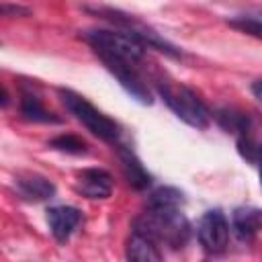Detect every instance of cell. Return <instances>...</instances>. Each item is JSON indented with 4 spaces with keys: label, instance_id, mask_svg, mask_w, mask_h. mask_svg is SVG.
Returning <instances> with one entry per match:
<instances>
[{
    "label": "cell",
    "instance_id": "cell-1",
    "mask_svg": "<svg viewBox=\"0 0 262 262\" xmlns=\"http://www.w3.org/2000/svg\"><path fill=\"white\" fill-rule=\"evenodd\" d=\"M133 229H139L158 244H166L174 250L182 248L190 235L188 219L176 203H147V211L133 221Z\"/></svg>",
    "mask_w": 262,
    "mask_h": 262
},
{
    "label": "cell",
    "instance_id": "cell-2",
    "mask_svg": "<svg viewBox=\"0 0 262 262\" xmlns=\"http://www.w3.org/2000/svg\"><path fill=\"white\" fill-rule=\"evenodd\" d=\"M82 37L96 51L100 59L113 57V59H123L129 63H139L145 53V45L123 29L121 31L92 29V31H84Z\"/></svg>",
    "mask_w": 262,
    "mask_h": 262
},
{
    "label": "cell",
    "instance_id": "cell-3",
    "mask_svg": "<svg viewBox=\"0 0 262 262\" xmlns=\"http://www.w3.org/2000/svg\"><path fill=\"white\" fill-rule=\"evenodd\" d=\"M160 98L170 106V111L194 129H207L211 123V113L205 102L186 86L174 82H160L158 84Z\"/></svg>",
    "mask_w": 262,
    "mask_h": 262
},
{
    "label": "cell",
    "instance_id": "cell-4",
    "mask_svg": "<svg viewBox=\"0 0 262 262\" xmlns=\"http://www.w3.org/2000/svg\"><path fill=\"white\" fill-rule=\"evenodd\" d=\"M59 98L63 102V106L70 111V115H74L92 135H96L102 141L108 143H119L121 137V129L119 125L108 119L104 113H100L92 102H88L84 96L72 92V90H59Z\"/></svg>",
    "mask_w": 262,
    "mask_h": 262
},
{
    "label": "cell",
    "instance_id": "cell-5",
    "mask_svg": "<svg viewBox=\"0 0 262 262\" xmlns=\"http://www.w3.org/2000/svg\"><path fill=\"white\" fill-rule=\"evenodd\" d=\"M196 237L203 246L205 252L209 254H219L227 248V242H229V223H227V217L219 211V209H213V211H207L201 221H199V227H196Z\"/></svg>",
    "mask_w": 262,
    "mask_h": 262
},
{
    "label": "cell",
    "instance_id": "cell-6",
    "mask_svg": "<svg viewBox=\"0 0 262 262\" xmlns=\"http://www.w3.org/2000/svg\"><path fill=\"white\" fill-rule=\"evenodd\" d=\"M102 63L106 66V70L117 78V82L141 104H151V92L147 88V84L143 82V78L137 72V63H129L123 59H113V57H102Z\"/></svg>",
    "mask_w": 262,
    "mask_h": 262
},
{
    "label": "cell",
    "instance_id": "cell-7",
    "mask_svg": "<svg viewBox=\"0 0 262 262\" xmlns=\"http://www.w3.org/2000/svg\"><path fill=\"white\" fill-rule=\"evenodd\" d=\"M235 135H237V149L242 158H246L252 164H260L262 162V117L254 113H246Z\"/></svg>",
    "mask_w": 262,
    "mask_h": 262
},
{
    "label": "cell",
    "instance_id": "cell-8",
    "mask_svg": "<svg viewBox=\"0 0 262 262\" xmlns=\"http://www.w3.org/2000/svg\"><path fill=\"white\" fill-rule=\"evenodd\" d=\"M76 192H80L86 199H106L113 192V178L106 170L86 168L78 172Z\"/></svg>",
    "mask_w": 262,
    "mask_h": 262
},
{
    "label": "cell",
    "instance_id": "cell-9",
    "mask_svg": "<svg viewBox=\"0 0 262 262\" xmlns=\"http://www.w3.org/2000/svg\"><path fill=\"white\" fill-rule=\"evenodd\" d=\"M82 221V213L76 209V207H68V205H61V207H51L47 209V223H49V229L53 233V237L57 242H68L72 237V233L76 231V227L80 225Z\"/></svg>",
    "mask_w": 262,
    "mask_h": 262
},
{
    "label": "cell",
    "instance_id": "cell-10",
    "mask_svg": "<svg viewBox=\"0 0 262 262\" xmlns=\"http://www.w3.org/2000/svg\"><path fill=\"white\" fill-rule=\"evenodd\" d=\"M16 190L27 201H47L55 196V186L51 180L39 174H23L16 178Z\"/></svg>",
    "mask_w": 262,
    "mask_h": 262
},
{
    "label": "cell",
    "instance_id": "cell-11",
    "mask_svg": "<svg viewBox=\"0 0 262 262\" xmlns=\"http://www.w3.org/2000/svg\"><path fill=\"white\" fill-rule=\"evenodd\" d=\"M127 258L135 262H158L162 260V254L158 250V242L149 237L147 233L133 229L129 242H127Z\"/></svg>",
    "mask_w": 262,
    "mask_h": 262
},
{
    "label": "cell",
    "instance_id": "cell-12",
    "mask_svg": "<svg viewBox=\"0 0 262 262\" xmlns=\"http://www.w3.org/2000/svg\"><path fill=\"white\" fill-rule=\"evenodd\" d=\"M231 223H233V229L239 235V239H252L262 229V209H256V207L235 209Z\"/></svg>",
    "mask_w": 262,
    "mask_h": 262
},
{
    "label": "cell",
    "instance_id": "cell-13",
    "mask_svg": "<svg viewBox=\"0 0 262 262\" xmlns=\"http://www.w3.org/2000/svg\"><path fill=\"white\" fill-rule=\"evenodd\" d=\"M119 160H121V166H123V174H125V178L131 186H135V188H147L149 186L151 176L145 172L143 164L137 160V156L131 149L119 145Z\"/></svg>",
    "mask_w": 262,
    "mask_h": 262
},
{
    "label": "cell",
    "instance_id": "cell-14",
    "mask_svg": "<svg viewBox=\"0 0 262 262\" xmlns=\"http://www.w3.org/2000/svg\"><path fill=\"white\" fill-rule=\"evenodd\" d=\"M20 115L23 119L27 121H33V123H59V119L49 113L37 94L33 92H23V98H20Z\"/></svg>",
    "mask_w": 262,
    "mask_h": 262
},
{
    "label": "cell",
    "instance_id": "cell-15",
    "mask_svg": "<svg viewBox=\"0 0 262 262\" xmlns=\"http://www.w3.org/2000/svg\"><path fill=\"white\" fill-rule=\"evenodd\" d=\"M49 145L57 151H66V154H84L86 151V143L76 137V135H59V137H53L49 141Z\"/></svg>",
    "mask_w": 262,
    "mask_h": 262
},
{
    "label": "cell",
    "instance_id": "cell-16",
    "mask_svg": "<svg viewBox=\"0 0 262 262\" xmlns=\"http://www.w3.org/2000/svg\"><path fill=\"white\" fill-rule=\"evenodd\" d=\"M229 27L242 31V33H248L252 37H258L262 39V18H254V16H237V18H231L227 20Z\"/></svg>",
    "mask_w": 262,
    "mask_h": 262
},
{
    "label": "cell",
    "instance_id": "cell-17",
    "mask_svg": "<svg viewBox=\"0 0 262 262\" xmlns=\"http://www.w3.org/2000/svg\"><path fill=\"white\" fill-rule=\"evenodd\" d=\"M252 94L262 102V80H256V82L252 84Z\"/></svg>",
    "mask_w": 262,
    "mask_h": 262
},
{
    "label": "cell",
    "instance_id": "cell-18",
    "mask_svg": "<svg viewBox=\"0 0 262 262\" xmlns=\"http://www.w3.org/2000/svg\"><path fill=\"white\" fill-rule=\"evenodd\" d=\"M258 166H260V184H262V162H260Z\"/></svg>",
    "mask_w": 262,
    "mask_h": 262
}]
</instances>
